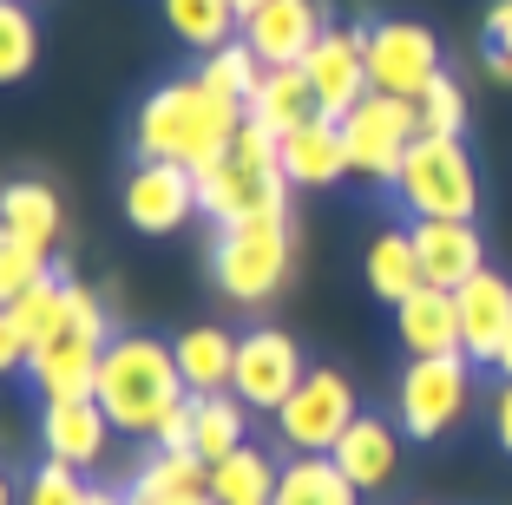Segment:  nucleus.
Returning <instances> with one entry per match:
<instances>
[{
  "label": "nucleus",
  "mask_w": 512,
  "mask_h": 505,
  "mask_svg": "<svg viewBox=\"0 0 512 505\" xmlns=\"http://www.w3.org/2000/svg\"><path fill=\"white\" fill-rule=\"evenodd\" d=\"M355 414H362L355 381H348L342 368H329V361H322V368L309 361L296 394L276 407V440H283L289 453H335V440L355 427Z\"/></svg>",
  "instance_id": "nucleus-9"
},
{
  "label": "nucleus",
  "mask_w": 512,
  "mask_h": 505,
  "mask_svg": "<svg viewBox=\"0 0 512 505\" xmlns=\"http://www.w3.org/2000/svg\"><path fill=\"white\" fill-rule=\"evenodd\" d=\"M283 178L296 191H329V184L348 178V145L335 119H309L283 138Z\"/></svg>",
  "instance_id": "nucleus-21"
},
{
  "label": "nucleus",
  "mask_w": 512,
  "mask_h": 505,
  "mask_svg": "<svg viewBox=\"0 0 512 505\" xmlns=\"http://www.w3.org/2000/svg\"><path fill=\"white\" fill-rule=\"evenodd\" d=\"M401 440H407V433L394 427V420H381V414H355V427L335 440L329 460L348 473V486H355V492H381L394 473H401Z\"/></svg>",
  "instance_id": "nucleus-18"
},
{
  "label": "nucleus",
  "mask_w": 512,
  "mask_h": 505,
  "mask_svg": "<svg viewBox=\"0 0 512 505\" xmlns=\"http://www.w3.org/2000/svg\"><path fill=\"white\" fill-rule=\"evenodd\" d=\"M106 446H112V420L92 394L86 401H40V453L46 460L92 473V466L106 460Z\"/></svg>",
  "instance_id": "nucleus-17"
},
{
  "label": "nucleus",
  "mask_w": 512,
  "mask_h": 505,
  "mask_svg": "<svg viewBox=\"0 0 512 505\" xmlns=\"http://www.w3.org/2000/svg\"><path fill=\"white\" fill-rule=\"evenodd\" d=\"M394 342L407 348V361L421 355H460V302L453 289H414V296L394 309Z\"/></svg>",
  "instance_id": "nucleus-20"
},
{
  "label": "nucleus",
  "mask_w": 512,
  "mask_h": 505,
  "mask_svg": "<svg viewBox=\"0 0 512 505\" xmlns=\"http://www.w3.org/2000/svg\"><path fill=\"white\" fill-rule=\"evenodd\" d=\"M401 197L407 217H460V223H480V164H473L467 138H434L421 132L414 151H407L401 178L388 184Z\"/></svg>",
  "instance_id": "nucleus-6"
},
{
  "label": "nucleus",
  "mask_w": 512,
  "mask_h": 505,
  "mask_svg": "<svg viewBox=\"0 0 512 505\" xmlns=\"http://www.w3.org/2000/svg\"><path fill=\"white\" fill-rule=\"evenodd\" d=\"M0 237L27 243V250H60L66 237V210H60V191L46 178H14L0 184Z\"/></svg>",
  "instance_id": "nucleus-19"
},
{
  "label": "nucleus",
  "mask_w": 512,
  "mask_h": 505,
  "mask_svg": "<svg viewBox=\"0 0 512 505\" xmlns=\"http://www.w3.org/2000/svg\"><path fill=\"white\" fill-rule=\"evenodd\" d=\"M473 407V361L467 355H421L394 381V427L407 440H447Z\"/></svg>",
  "instance_id": "nucleus-7"
},
{
  "label": "nucleus",
  "mask_w": 512,
  "mask_h": 505,
  "mask_svg": "<svg viewBox=\"0 0 512 505\" xmlns=\"http://www.w3.org/2000/svg\"><path fill=\"white\" fill-rule=\"evenodd\" d=\"M112 342V315L86 283H73V315L60 322V335H46L27 355V387L40 401H86L99 381V361Z\"/></svg>",
  "instance_id": "nucleus-5"
},
{
  "label": "nucleus",
  "mask_w": 512,
  "mask_h": 505,
  "mask_svg": "<svg viewBox=\"0 0 512 505\" xmlns=\"http://www.w3.org/2000/svg\"><path fill=\"white\" fill-rule=\"evenodd\" d=\"M86 505H132V492H112V486H92Z\"/></svg>",
  "instance_id": "nucleus-39"
},
{
  "label": "nucleus",
  "mask_w": 512,
  "mask_h": 505,
  "mask_svg": "<svg viewBox=\"0 0 512 505\" xmlns=\"http://www.w3.org/2000/svg\"><path fill=\"white\" fill-rule=\"evenodd\" d=\"M243 119H256L263 132H276V138H289L296 125L322 119V112H316V92H309V73H302V66H270V73L256 79L250 105H243Z\"/></svg>",
  "instance_id": "nucleus-22"
},
{
  "label": "nucleus",
  "mask_w": 512,
  "mask_h": 505,
  "mask_svg": "<svg viewBox=\"0 0 512 505\" xmlns=\"http://www.w3.org/2000/svg\"><path fill=\"white\" fill-rule=\"evenodd\" d=\"M362 53H368V79L375 92H394V99H421L447 60H440V33L427 20H362Z\"/></svg>",
  "instance_id": "nucleus-10"
},
{
  "label": "nucleus",
  "mask_w": 512,
  "mask_h": 505,
  "mask_svg": "<svg viewBox=\"0 0 512 505\" xmlns=\"http://www.w3.org/2000/svg\"><path fill=\"white\" fill-rule=\"evenodd\" d=\"M171 355H178V374H184L191 394H224L230 374H237V335L217 328V322H191L171 342Z\"/></svg>",
  "instance_id": "nucleus-23"
},
{
  "label": "nucleus",
  "mask_w": 512,
  "mask_h": 505,
  "mask_svg": "<svg viewBox=\"0 0 512 505\" xmlns=\"http://www.w3.org/2000/svg\"><path fill=\"white\" fill-rule=\"evenodd\" d=\"M27 355H33L27 335L14 328V315L0 309V374H27Z\"/></svg>",
  "instance_id": "nucleus-37"
},
{
  "label": "nucleus",
  "mask_w": 512,
  "mask_h": 505,
  "mask_svg": "<svg viewBox=\"0 0 512 505\" xmlns=\"http://www.w3.org/2000/svg\"><path fill=\"white\" fill-rule=\"evenodd\" d=\"M453 302H460V355L493 368V355L512 335V276H499L486 263L480 276H467V283L453 289Z\"/></svg>",
  "instance_id": "nucleus-15"
},
{
  "label": "nucleus",
  "mask_w": 512,
  "mask_h": 505,
  "mask_svg": "<svg viewBox=\"0 0 512 505\" xmlns=\"http://www.w3.org/2000/svg\"><path fill=\"white\" fill-rule=\"evenodd\" d=\"M27 7H33V0H27Z\"/></svg>",
  "instance_id": "nucleus-44"
},
{
  "label": "nucleus",
  "mask_w": 512,
  "mask_h": 505,
  "mask_svg": "<svg viewBox=\"0 0 512 505\" xmlns=\"http://www.w3.org/2000/svg\"><path fill=\"white\" fill-rule=\"evenodd\" d=\"M276 479H283V460H270L263 446H237L230 460L211 466V499L217 505H270Z\"/></svg>",
  "instance_id": "nucleus-29"
},
{
  "label": "nucleus",
  "mask_w": 512,
  "mask_h": 505,
  "mask_svg": "<svg viewBox=\"0 0 512 505\" xmlns=\"http://www.w3.org/2000/svg\"><path fill=\"white\" fill-rule=\"evenodd\" d=\"M132 505H138V499H132ZM151 505H217V499H211V492H197V499H151Z\"/></svg>",
  "instance_id": "nucleus-42"
},
{
  "label": "nucleus",
  "mask_w": 512,
  "mask_h": 505,
  "mask_svg": "<svg viewBox=\"0 0 512 505\" xmlns=\"http://www.w3.org/2000/svg\"><path fill=\"white\" fill-rule=\"evenodd\" d=\"M302 73H309V92H316V112L342 125L348 112L375 92V79H368V53H362V27H329L316 46H309Z\"/></svg>",
  "instance_id": "nucleus-13"
},
{
  "label": "nucleus",
  "mask_w": 512,
  "mask_h": 505,
  "mask_svg": "<svg viewBox=\"0 0 512 505\" xmlns=\"http://www.w3.org/2000/svg\"><path fill=\"white\" fill-rule=\"evenodd\" d=\"M362 499L368 492L348 486V473L329 460V453H289L270 505H362Z\"/></svg>",
  "instance_id": "nucleus-26"
},
{
  "label": "nucleus",
  "mask_w": 512,
  "mask_h": 505,
  "mask_svg": "<svg viewBox=\"0 0 512 505\" xmlns=\"http://www.w3.org/2000/svg\"><path fill=\"white\" fill-rule=\"evenodd\" d=\"M40 276H53V256L27 250V243H14V237H0V309H14Z\"/></svg>",
  "instance_id": "nucleus-34"
},
{
  "label": "nucleus",
  "mask_w": 512,
  "mask_h": 505,
  "mask_svg": "<svg viewBox=\"0 0 512 505\" xmlns=\"http://www.w3.org/2000/svg\"><path fill=\"white\" fill-rule=\"evenodd\" d=\"M493 440L512 460V381H499V394H493Z\"/></svg>",
  "instance_id": "nucleus-38"
},
{
  "label": "nucleus",
  "mask_w": 512,
  "mask_h": 505,
  "mask_svg": "<svg viewBox=\"0 0 512 505\" xmlns=\"http://www.w3.org/2000/svg\"><path fill=\"white\" fill-rule=\"evenodd\" d=\"M250 7H263V0H237V14H250Z\"/></svg>",
  "instance_id": "nucleus-43"
},
{
  "label": "nucleus",
  "mask_w": 512,
  "mask_h": 505,
  "mask_svg": "<svg viewBox=\"0 0 512 505\" xmlns=\"http://www.w3.org/2000/svg\"><path fill=\"white\" fill-rule=\"evenodd\" d=\"M289 263H296V223H289V210H276V217H243V223H217V237H211V283H217L224 302H237V309H263V302L289 283Z\"/></svg>",
  "instance_id": "nucleus-4"
},
{
  "label": "nucleus",
  "mask_w": 512,
  "mask_h": 505,
  "mask_svg": "<svg viewBox=\"0 0 512 505\" xmlns=\"http://www.w3.org/2000/svg\"><path fill=\"white\" fill-rule=\"evenodd\" d=\"M184 394H191V387H184V374H178L171 342H158V335H145V328H125V335L106 342L99 381H92V401L106 407L112 433H125V440H151L158 420H165Z\"/></svg>",
  "instance_id": "nucleus-2"
},
{
  "label": "nucleus",
  "mask_w": 512,
  "mask_h": 505,
  "mask_svg": "<svg viewBox=\"0 0 512 505\" xmlns=\"http://www.w3.org/2000/svg\"><path fill=\"white\" fill-rule=\"evenodd\" d=\"M480 60L499 86H512V0H493L480 20Z\"/></svg>",
  "instance_id": "nucleus-35"
},
{
  "label": "nucleus",
  "mask_w": 512,
  "mask_h": 505,
  "mask_svg": "<svg viewBox=\"0 0 512 505\" xmlns=\"http://www.w3.org/2000/svg\"><path fill=\"white\" fill-rule=\"evenodd\" d=\"M270 73V66L256 60L243 40H230V46H217V53H204L197 60V79L217 92V99H237V105H250V92H256V79Z\"/></svg>",
  "instance_id": "nucleus-31"
},
{
  "label": "nucleus",
  "mask_w": 512,
  "mask_h": 505,
  "mask_svg": "<svg viewBox=\"0 0 512 505\" xmlns=\"http://www.w3.org/2000/svg\"><path fill=\"white\" fill-rule=\"evenodd\" d=\"M33 66H40V20L27 0H0V86H20Z\"/></svg>",
  "instance_id": "nucleus-30"
},
{
  "label": "nucleus",
  "mask_w": 512,
  "mask_h": 505,
  "mask_svg": "<svg viewBox=\"0 0 512 505\" xmlns=\"http://www.w3.org/2000/svg\"><path fill=\"white\" fill-rule=\"evenodd\" d=\"M421 138V105L394 99V92H368L355 112L342 119V145H348V178L368 184H394L407 151Z\"/></svg>",
  "instance_id": "nucleus-8"
},
{
  "label": "nucleus",
  "mask_w": 512,
  "mask_h": 505,
  "mask_svg": "<svg viewBox=\"0 0 512 505\" xmlns=\"http://www.w3.org/2000/svg\"><path fill=\"white\" fill-rule=\"evenodd\" d=\"M289 191L296 184L283 178V138L263 132L256 119H243L224 158L197 171V210L211 223L276 217V210H289Z\"/></svg>",
  "instance_id": "nucleus-3"
},
{
  "label": "nucleus",
  "mask_w": 512,
  "mask_h": 505,
  "mask_svg": "<svg viewBox=\"0 0 512 505\" xmlns=\"http://www.w3.org/2000/svg\"><path fill=\"white\" fill-rule=\"evenodd\" d=\"M191 217H204L197 210V171L138 158L132 178H125V223H132L138 237H178Z\"/></svg>",
  "instance_id": "nucleus-12"
},
{
  "label": "nucleus",
  "mask_w": 512,
  "mask_h": 505,
  "mask_svg": "<svg viewBox=\"0 0 512 505\" xmlns=\"http://www.w3.org/2000/svg\"><path fill=\"white\" fill-rule=\"evenodd\" d=\"M414 237V256H421V276L434 289H460L467 276L486 269V237L480 223H460V217H414L407 223Z\"/></svg>",
  "instance_id": "nucleus-16"
},
{
  "label": "nucleus",
  "mask_w": 512,
  "mask_h": 505,
  "mask_svg": "<svg viewBox=\"0 0 512 505\" xmlns=\"http://www.w3.org/2000/svg\"><path fill=\"white\" fill-rule=\"evenodd\" d=\"M329 33V14H322V0H263L243 14V33L237 40L250 46L263 66H302L309 60V46Z\"/></svg>",
  "instance_id": "nucleus-14"
},
{
  "label": "nucleus",
  "mask_w": 512,
  "mask_h": 505,
  "mask_svg": "<svg viewBox=\"0 0 512 505\" xmlns=\"http://www.w3.org/2000/svg\"><path fill=\"white\" fill-rule=\"evenodd\" d=\"M362 276H368V289H375V302H388V309H401L414 289H427L421 256H414V237H407V230H375V237H368Z\"/></svg>",
  "instance_id": "nucleus-25"
},
{
  "label": "nucleus",
  "mask_w": 512,
  "mask_h": 505,
  "mask_svg": "<svg viewBox=\"0 0 512 505\" xmlns=\"http://www.w3.org/2000/svg\"><path fill=\"white\" fill-rule=\"evenodd\" d=\"M309 374L296 335L276 322H256L237 335V374H230V394H237L250 414H276V407L296 394V381Z\"/></svg>",
  "instance_id": "nucleus-11"
},
{
  "label": "nucleus",
  "mask_w": 512,
  "mask_h": 505,
  "mask_svg": "<svg viewBox=\"0 0 512 505\" xmlns=\"http://www.w3.org/2000/svg\"><path fill=\"white\" fill-rule=\"evenodd\" d=\"M165 7V33L178 46H197V53H217L243 33L237 0H158Z\"/></svg>",
  "instance_id": "nucleus-28"
},
{
  "label": "nucleus",
  "mask_w": 512,
  "mask_h": 505,
  "mask_svg": "<svg viewBox=\"0 0 512 505\" xmlns=\"http://www.w3.org/2000/svg\"><path fill=\"white\" fill-rule=\"evenodd\" d=\"M197 401V420H191V453L204 466H217V460H230L237 446H250V407L237 401V394H191Z\"/></svg>",
  "instance_id": "nucleus-27"
},
{
  "label": "nucleus",
  "mask_w": 512,
  "mask_h": 505,
  "mask_svg": "<svg viewBox=\"0 0 512 505\" xmlns=\"http://www.w3.org/2000/svg\"><path fill=\"white\" fill-rule=\"evenodd\" d=\"M243 125V105L237 99H217L197 73L184 79H165L151 86L132 112V158H151V164H184V171H204L230 151Z\"/></svg>",
  "instance_id": "nucleus-1"
},
{
  "label": "nucleus",
  "mask_w": 512,
  "mask_h": 505,
  "mask_svg": "<svg viewBox=\"0 0 512 505\" xmlns=\"http://www.w3.org/2000/svg\"><path fill=\"white\" fill-rule=\"evenodd\" d=\"M191 420H197V401L184 394V401L171 407L165 420H158V433H151V446H191Z\"/></svg>",
  "instance_id": "nucleus-36"
},
{
  "label": "nucleus",
  "mask_w": 512,
  "mask_h": 505,
  "mask_svg": "<svg viewBox=\"0 0 512 505\" xmlns=\"http://www.w3.org/2000/svg\"><path fill=\"white\" fill-rule=\"evenodd\" d=\"M414 105H421V132H434V138H467V86H460L453 73H440Z\"/></svg>",
  "instance_id": "nucleus-32"
},
{
  "label": "nucleus",
  "mask_w": 512,
  "mask_h": 505,
  "mask_svg": "<svg viewBox=\"0 0 512 505\" xmlns=\"http://www.w3.org/2000/svg\"><path fill=\"white\" fill-rule=\"evenodd\" d=\"M493 374H499V381H512V335H506V348L493 355Z\"/></svg>",
  "instance_id": "nucleus-41"
},
{
  "label": "nucleus",
  "mask_w": 512,
  "mask_h": 505,
  "mask_svg": "<svg viewBox=\"0 0 512 505\" xmlns=\"http://www.w3.org/2000/svg\"><path fill=\"white\" fill-rule=\"evenodd\" d=\"M86 473L79 466H60V460H40L20 486V505H86Z\"/></svg>",
  "instance_id": "nucleus-33"
},
{
  "label": "nucleus",
  "mask_w": 512,
  "mask_h": 505,
  "mask_svg": "<svg viewBox=\"0 0 512 505\" xmlns=\"http://www.w3.org/2000/svg\"><path fill=\"white\" fill-rule=\"evenodd\" d=\"M0 505H20V486H14V473H7V460H0Z\"/></svg>",
  "instance_id": "nucleus-40"
},
{
  "label": "nucleus",
  "mask_w": 512,
  "mask_h": 505,
  "mask_svg": "<svg viewBox=\"0 0 512 505\" xmlns=\"http://www.w3.org/2000/svg\"><path fill=\"white\" fill-rule=\"evenodd\" d=\"M132 492L138 505H151V499H197V492H211V466L197 460L191 446H151L145 460L132 466Z\"/></svg>",
  "instance_id": "nucleus-24"
}]
</instances>
